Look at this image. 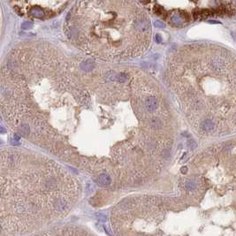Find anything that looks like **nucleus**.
I'll list each match as a JSON object with an SVG mask.
<instances>
[{
	"mask_svg": "<svg viewBox=\"0 0 236 236\" xmlns=\"http://www.w3.org/2000/svg\"><path fill=\"white\" fill-rule=\"evenodd\" d=\"M96 182L100 187H109L112 183V179L108 173H101L96 178Z\"/></svg>",
	"mask_w": 236,
	"mask_h": 236,
	"instance_id": "nucleus-5",
	"label": "nucleus"
},
{
	"mask_svg": "<svg viewBox=\"0 0 236 236\" xmlns=\"http://www.w3.org/2000/svg\"><path fill=\"white\" fill-rule=\"evenodd\" d=\"M214 127H215V123L210 118H205L200 122L199 130H201L203 133H207V132H210V131L214 130Z\"/></svg>",
	"mask_w": 236,
	"mask_h": 236,
	"instance_id": "nucleus-6",
	"label": "nucleus"
},
{
	"mask_svg": "<svg viewBox=\"0 0 236 236\" xmlns=\"http://www.w3.org/2000/svg\"><path fill=\"white\" fill-rule=\"evenodd\" d=\"M132 101L135 112L142 124L143 134L155 140L161 136L164 127L165 106L157 83L150 76H139L131 82Z\"/></svg>",
	"mask_w": 236,
	"mask_h": 236,
	"instance_id": "nucleus-3",
	"label": "nucleus"
},
{
	"mask_svg": "<svg viewBox=\"0 0 236 236\" xmlns=\"http://www.w3.org/2000/svg\"><path fill=\"white\" fill-rule=\"evenodd\" d=\"M235 3H236V0H235Z\"/></svg>",
	"mask_w": 236,
	"mask_h": 236,
	"instance_id": "nucleus-9",
	"label": "nucleus"
},
{
	"mask_svg": "<svg viewBox=\"0 0 236 236\" xmlns=\"http://www.w3.org/2000/svg\"><path fill=\"white\" fill-rule=\"evenodd\" d=\"M1 233L20 235L65 217L81 194L61 164L18 150L1 151Z\"/></svg>",
	"mask_w": 236,
	"mask_h": 236,
	"instance_id": "nucleus-1",
	"label": "nucleus"
},
{
	"mask_svg": "<svg viewBox=\"0 0 236 236\" xmlns=\"http://www.w3.org/2000/svg\"><path fill=\"white\" fill-rule=\"evenodd\" d=\"M195 188H196V183L194 181H192V180H188V181H187L186 183H185V188H186V190L193 191L194 189H195Z\"/></svg>",
	"mask_w": 236,
	"mask_h": 236,
	"instance_id": "nucleus-7",
	"label": "nucleus"
},
{
	"mask_svg": "<svg viewBox=\"0 0 236 236\" xmlns=\"http://www.w3.org/2000/svg\"><path fill=\"white\" fill-rule=\"evenodd\" d=\"M65 30L77 47L103 59L142 55L151 39L150 18L135 0H79Z\"/></svg>",
	"mask_w": 236,
	"mask_h": 236,
	"instance_id": "nucleus-2",
	"label": "nucleus"
},
{
	"mask_svg": "<svg viewBox=\"0 0 236 236\" xmlns=\"http://www.w3.org/2000/svg\"><path fill=\"white\" fill-rule=\"evenodd\" d=\"M189 147H190L191 150H193V149H195L196 147V143L194 141H190L189 142Z\"/></svg>",
	"mask_w": 236,
	"mask_h": 236,
	"instance_id": "nucleus-8",
	"label": "nucleus"
},
{
	"mask_svg": "<svg viewBox=\"0 0 236 236\" xmlns=\"http://www.w3.org/2000/svg\"><path fill=\"white\" fill-rule=\"evenodd\" d=\"M70 0H10L20 15L37 19L53 17L68 5Z\"/></svg>",
	"mask_w": 236,
	"mask_h": 236,
	"instance_id": "nucleus-4",
	"label": "nucleus"
}]
</instances>
